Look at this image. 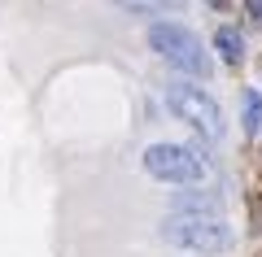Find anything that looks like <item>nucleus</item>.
<instances>
[{
	"label": "nucleus",
	"mask_w": 262,
	"mask_h": 257,
	"mask_svg": "<svg viewBox=\"0 0 262 257\" xmlns=\"http://www.w3.org/2000/svg\"><path fill=\"white\" fill-rule=\"evenodd\" d=\"M166 109L175 113L179 122L206 131L210 139L223 135V109H219V101L206 87H196V83H166Z\"/></svg>",
	"instance_id": "nucleus-3"
},
{
	"label": "nucleus",
	"mask_w": 262,
	"mask_h": 257,
	"mask_svg": "<svg viewBox=\"0 0 262 257\" xmlns=\"http://www.w3.org/2000/svg\"><path fill=\"white\" fill-rule=\"evenodd\" d=\"M149 44L166 65H175V70H184V74H196V79H210V74H214V61H210L201 35H192V31L179 27V22H153Z\"/></svg>",
	"instance_id": "nucleus-1"
},
{
	"label": "nucleus",
	"mask_w": 262,
	"mask_h": 257,
	"mask_svg": "<svg viewBox=\"0 0 262 257\" xmlns=\"http://www.w3.org/2000/svg\"><path fill=\"white\" fill-rule=\"evenodd\" d=\"M241 105H245V131L253 135V131L262 127V92H253V87H249V92L241 96Z\"/></svg>",
	"instance_id": "nucleus-7"
},
{
	"label": "nucleus",
	"mask_w": 262,
	"mask_h": 257,
	"mask_svg": "<svg viewBox=\"0 0 262 257\" xmlns=\"http://www.w3.org/2000/svg\"><path fill=\"white\" fill-rule=\"evenodd\" d=\"M175 214H184V218H223V201L214 192H179Z\"/></svg>",
	"instance_id": "nucleus-5"
},
{
	"label": "nucleus",
	"mask_w": 262,
	"mask_h": 257,
	"mask_svg": "<svg viewBox=\"0 0 262 257\" xmlns=\"http://www.w3.org/2000/svg\"><path fill=\"white\" fill-rule=\"evenodd\" d=\"M144 170H149L158 183H179V188H192L206 179V157L188 144H149L144 148Z\"/></svg>",
	"instance_id": "nucleus-2"
},
{
	"label": "nucleus",
	"mask_w": 262,
	"mask_h": 257,
	"mask_svg": "<svg viewBox=\"0 0 262 257\" xmlns=\"http://www.w3.org/2000/svg\"><path fill=\"white\" fill-rule=\"evenodd\" d=\"M162 240L188 253H223L232 244V227L223 218H184V214H170L162 222Z\"/></svg>",
	"instance_id": "nucleus-4"
},
{
	"label": "nucleus",
	"mask_w": 262,
	"mask_h": 257,
	"mask_svg": "<svg viewBox=\"0 0 262 257\" xmlns=\"http://www.w3.org/2000/svg\"><path fill=\"white\" fill-rule=\"evenodd\" d=\"M249 18H253V22H262V0H249Z\"/></svg>",
	"instance_id": "nucleus-8"
},
{
	"label": "nucleus",
	"mask_w": 262,
	"mask_h": 257,
	"mask_svg": "<svg viewBox=\"0 0 262 257\" xmlns=\"http://www.w3.org/2000/svg\"><path fill=\"white\" fill-rule=\"evenodd\" d=\"M214 48H219V57L232 61V65L245 57V39L236 35V27H219V31H214Z\"/></svg>",
	"instance_id": "nucleus-6"
}]
</instances>
